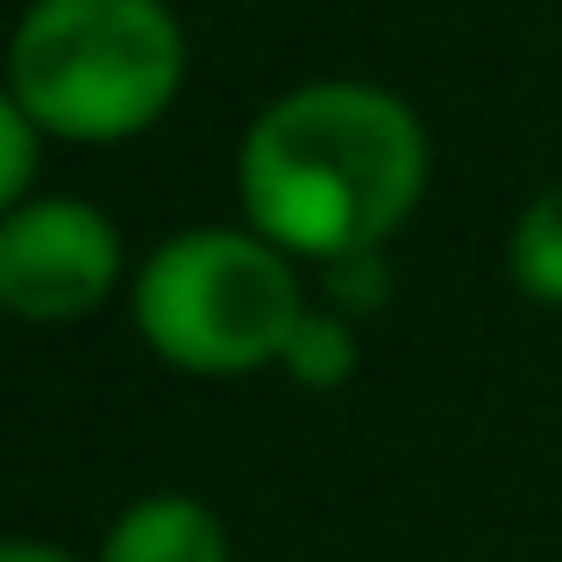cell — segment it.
<instances>
[{
  "instance_id": "6da1fadb",
  "label": "cell",
  "mask_w": 562,
  "mask_h": 562,
  "mask_svg": "<svg viewBox=\"0 0 562 562\" xmlns=\"http://www.w3.org/2000/svg\"><path fill=\"white\" fill-rule=\"evenodd\" d=\"M435 143L420 114L371 79H306L263 100L235 150L243 228L278 243L292 263H342L392 249L420 214Z\"/></svg>"
},
{
  "instance_id": "7a4b0ae2",
  "label": "cell",
  "mask_w": 562,
  "mask_h": 562,
  "mask_svg": "<svg viewBox=\"0 0 562 562\" xmlns=\"http://www.w3.org/2000/svg\"><path fill=\"white\" fill-rule=\"evenodd\" d=\"M171 0H29L8 29V93L57 143H136L186 93Z\"/></svg>"
},
{
  "instance_id": "3957f363",
  "label": "cell",
  "mask_w": 562,
  "mask_h": 562,
  "mask_svg": "<svg viewBox=\"0 0 562 562\" xmlns=\"http://www.w3.org/2000/svg\"><path fill=\"white\" fill-rule=\"evenodd\" d=\"M306 306L300 263L257 228H179L128 278L136 335L186 378L278 371Z\"/></svg>"
},
{
  "instance_id": "277c9868",
  "label": "cell",
  "mask_w": 562,
  "mask_h": 562,
  "mask_svg": "<svg viewBox=\"0 0 562 562\" xmlns=\"http://www.w3.org/2000/svg\"><path fill=\"white\" fill-rule=\"evenodd\" d=\"M122 292V228L79 192L29 200L0 221V314L29 328L86 321Z\"/></svg>"
},
{
  "instance_id": "5b68a950",
  "label": "cell",
  "mask_w": 562,
  "mask_h": 562,
  "mask_svg": "<svg viewBox=\"0 0 562 562\" xmlns=\"http://www.w3.org/2000/svg\"><path fill=\"white\" fill-rule=\"evenodd\" d=\"M93 562H235L221 513L192 492H143L108 520Z\"/></svg>"
},
{
  "instance_id": "8992f818",
  "label": "cell",
  "mask_w": 562,
  "mask_h": 562,
  "mask_svg": "<svg viewBox=\"0 0 562 562\" xmlns=\"http://www.w3.org/2000/svg\"><path fill=\"white\" fill-rule=\"evenodd\" d=\"M506 278L535 306H562V186H541L506 235Z\"/></svg>"
},
{
  "instance_id": "52a82bcc",
  "label": "cell",
  "mask_w": 562,
  "mask_h": 562,
  "mask_svg": "<svg viewBox=\"0 0 562 562\" xmlns=\"http://www.w3.org/2000/svg\"><path fill=\"white\" fill-rule=\"evenodd\" d=\"M357 321H342L335 306H306L300 314V328H292V342H285V357H278V371H285L300 392H335V384H349L357 378Z\"/></svg>"
},
{
  "instance_id": "ba28073f",
  "label": "cell",
  "mask_w": 562,
  "mask_h": 562,
  "mask_svg": "<svg viewBox=\"0 0 562 562\" xmlns=\"http://www.w3.org/2000/svg\"><path fill=\"white\" fill-rule=\"evenodd\" d=\"M43 171V128L29 122V108L0 86V221L14 206H29V186Z\"/></svg>"
},
{
  "instance_id": "9c48e42d",
  "label": "cell",
  "mask_w": 562,
  "mask_h": 562,
  "mask_svg": "<svg viewBox=\"0 0 562 562\" xmlns=\"http://www.w3.org/2000/svg\"><path fill=\"white\" fill-rule=\"evenodd\" d=\"M384 300H392V263H384V249H363V257H342V263L321 271V306H335L342 321L378 314Z\"/></svg>"
},
{
  "instance_id": "30bf717a",
  "label": "cell",
  "mask_w": 562,
  "mask_h": 562,
  "mask_svg": "<svg viewBox=\"0 0 562 562\" xmlns=\"http://www.w3.org/2000/svg\"><path fill=\"white\" fill-rule=\"evenodd\" d=\"M0 562H79V555H65V549H50V541H0Z\"/></svg>"
}]
</instances>
